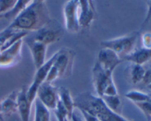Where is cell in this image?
Instances as JSON below:
<instances>
[{
	"mask_svg": "<svg viewBox=\"0 0 151 121\" xmlns=\"http://www.w3.org/2000/svg\"><path fill=\"white\" fill-rule=\"evenodd\" d=\"M52 20L45 1H31L29 5L7 27L16 31L35 32Z\"/></svg>",
	"mask_w": 151,
	"mask_h": 121,
	"instance_id": "cell-1",
	"label": "cell"
},
{
	"mask_svg": "<svg viewBox=\"0 0 151 121\" xmlns=\"http://www.w3.org/2000/svg\"><path fill=\"white\" fill-rule=\"evenodd\" d=\"M75 107L94 115L100 121H129L121 115L112 112L103 99L89 91L81 93L74 98Z\"/></svg>",
	"mask_w": 151,
	"mask_h": 121,
	"instance_id": "cell-2",
	"label": "cell"
},
{
	"mask_svg": "<svg viewBox=\"0 0 151 121\" xmlns=\"http://www.w3.org/2000/svg\"><path fill=\"white\" fill-rule=\"evenodd\" d=\"M75 53L66 47L57 51V56L50 68L45 82L52 84L53 81L69 76L72 72Z\"/></svg>",
	"mask_w": 151,
	"mask_h": 121,
	"instance_id": "cell-3",
	"label": "cell"
},
{
	"mask_svg": "<svg viewBox=\"0 0 151 121\" xmlns=\"http://www.w3.org/2000/svg\"><path fill=\"white\" fill-rule=\"evenodd\" d=\"M137 38L138 33L134 32L129 35L103 41L100 43V46L102 48L109 49L114 51L122 60L124 57L130 54L135 49Z\"/></svg>",
	"mask_w": 151,
	"mask_h": 121,
	"instance_id": "cell-4",
	"label": "cell"
},
{
	"mask_svg": "<svg viewBox=\"0 0 151 121\" xmlns=\"http://www.w3.org/2000/svg\"><path fill=\"white\" fill-rule=\"evenodd\" d=\"M63 35V30L59 22L52 19L44 27L33 32L32 35L29 36V38L48 47L50 44L60 41Z\"/></svg>",
	"mask_w": 151,
	"mask_h": 121,
	"instance_id": "cell-5",
	"label": "cell"
},
{
	"mask_svg": "<svg viewBox=\"0 0 151 121\" xmlns=\"http://www.w3.org/2000/svg\"><path fill=\"white\" fill-rule=\"evenodd\" d=\"M63 18L65 28L69 33H77L80 31L79 1L72 0L65 2L63 5Z\"/></svg>",
	"mask_w": 151,
	"mask_h": 121,
	"instance_id": "cell-6",
	"label": "cell"
},
{
	"mask_svg": "<svg viewBox=\"0 0 151 121\" xmlns=\"http://www.w3.org/2000/svg\"><path fill=\"white\" fill-rule=\"evenodd\" d=\"M56 56H57V52L54 53V55L48 60H47L41 67L36 69V72L34 75L33 81L30 86L27 87V91L28 100L31 103H33L36 98V94L38 88L41 86V84H43L46 81L49 71H50Z\"/></svg>",
	"mask_w": 151,
	"mask_h": 121,
	"instance_id": "cell-7",
	"label": "cell"
},
{
	"mask_svg": "<svg viewBox=\"0 0 151 121\" xmlns=\"http://www.w3.org/2000/svg\"><path fill=\"white\" fill-rule=\"evenodd\" d=\"M36 97L49 110L54 111L59 102L58 87L44 82L38 88Z\"/></svg>",
	"mask_w": 151,
	"mask_h": 121,
	"instance_id": "cell-8",
	"label": "cell"
},
{
	"mask_svg": "<svg viewBox=\"0 0 151 121\" xmlns=\"http://www.w3.org/2000/svg\"><path fill=\"white\" fill-rule=\"evenodd\" d=\"M23 39L16 41L5 50H0V68H7L16 64L22 59Z\"/></svg>",
	"mask_w": 151,
	"mask_h": 121,
	"instance_id": "cell-9",
	"label": "cell"
},
{
	"mask_svg": "<svg viewBox=\"0 0 151 121\" xmlns=\"http://www.w3.org/2000/svg\"><path fill=\"white\" fill-rule=\"evenodd\" d=\"M113 81V75L107 73L96 62L92 68V83L97 95L100 97H103L106 87Z\"/></svg>",
	"mask_w": 151,
	"mask_h": 121,
	"instance_id": "cell-10",
	"label": "cell"
},
{
	"mask_svg": "<svg viewBox=\"0 0 151 121\" xmlns=\"http://www.w3.org/2000/svg\"><path fill=\"white\" fill-rule=\"evenodd\" d=\"M97 19V11L92 1H79V25L81 29L88 28Z\"/></svg>",
	"mask_w": 151,
	"mask_h": 121,
	"instance_id": "cell-11",
	"label": "cell"
},
{
	"mask_svg": "<svg viewBox=\"0 0 151 121\" xmlns=\"http://www.w3.org/2000/svg\"><path fill=\"white\" fill-rule=\"evenodd\" d=\"M122 61L118 55L112 50L102 48L98 53L97 62L107 73L113 75L116 66Z\"/></svg>",
	"mask_w": 151,
	"mask_h": 121,
	"instance_id": "cell-12",
	"label": "cell"
},
{
	"mask_svg": "<svg viewBox=\"0 0 151 121\" xmlns=\"http://www.w3.org/2000/svg\"><path fill=\"white\" fill-rule=\"evenodd\" d=\"M24 39H25V42L27 43V45L29 47L32 60H33L34 66L36 70L45 63L47 46L44 45L42 43L34 41L27 35Z\"/></svg>",
	"mask_w": 151,
	"mask_h": 121,
	"instance_id": "cell-13",
	"label": "cell"
},
{
	"mask_svg": "<svg viewBox=\"0 0 151 121\" xmlns=\"http://www.w3.org/2000/svg\"><path fill=\"white\" fill-rule=\"evenodd\" d=\"M27 87L23 86L21 89L18 90L17 95V112H19L22 121H29L31 106L32 103L28 100Z\"/></svg>",
	"mask_w": 151,
	"mask_h": 121,
	"instance_id": "cell-14",
	"label": "cell"
},
{
	"mask_svg": "<svg viewBox=\"0 0 151 121\" xmlns=\"http://www.w3.org/2000/svg\"><path fill=\"white\" fill-rule=\"evenodd\" d=\"M151 59V50L145 48L134 49L130 54L122 58V60L131 62L133 64L143 66L145 63L148 62Z\"/></svg>",
	"mask_w": 151,
	"mask_h": 121,
	"instance_id": "cell-15",
	"label": "cell"
},
{
	"mask_svg": "<svg viewBox=\"0 0 151 121\" xmlns=\"http://www.w3.org/2000/svg\"><path fill=\"white\" fill-rule=\"evenodd\" d=\"M17 95L18 91H13L0 101V115L1 116H10L17 112Z\"/></svg>",
	"mask_w": 151,
	"mask_h": 121,
	"instance_id": "cell-16",
	"label": "cell"
},
{
	"mask_svg": "<svg viewBox=\"0 0 151 121\" xmlns=\"http://www.w3.org/2000/svg\"><path fill=\"white\" fill-rule=\"evenodd\" d=\"M58 96L59 100L63 104V106L66 108L69 114V118L71 119L72 114L75 111V103L74 98L71 94L70 91L67 88L64 86L58 87Z\"/></svg>",
	"mask_w": 151,
	"mask_h": 121,
	"instance_id": "cell-17",
	"label": "cell"
},
{
	"mask_svg": "<svg viewBox=\"0 0 151 121\" xmlns=\"http://www.w3.org/2000/svg\"><path fill=\"white\" fill-rule=\"evenodd\" d=\"M30 1H30H28V0H19V1H16L14 7L10 11L3 15V19H5L7 21H10V22H12L29 5Z\"/></svg>",
	"mask_w": 151,
	"mask_h": 121,
	"instance_id": "cell-18",
	"label": "cell"
},
{
	"mask_svg": "<svg viewBox=\"0 0 151 121\" xmlns=\"http://www.w3.org/2000/svg\"><path fill=\"white\" fill-rule=\"evenodd\" d=\"M103 102L109 109L116 114L121 115L122 109V103L119 94L111 96H103L101 97Z\"/></svg>",
	"mask_w": 151,
	"mask_h": 121,
	"instance_id": "cell-19",
	"label": "cell"
},
{
	"mask_svg": "<svg viewBox=\"0 0 151 121\" xmlns=\"http://www.w3.org/2000/svg\"><path fill=\"white\" fill-rule=\"evenodd\" d=\"M34 121H50V110L37 97L35 100Z\"/></svg>",
	"mask_w": 151,
	"mask_h": 121,
	"instance_id": "cell-20",
	"label": "cell"
},
{
	"mask_svg": "<svg viewBox=\"0 0 151 121\" xmlns=\"http://www.w3.org/2000/svg\"><path fill=\"white\" fill-rule=\"evenodd\" d=\"M125 97L131 100V102H133L134 104L151 100V97L149 94L143 92L142 91H139V90H131L125 93Z\"/></svg>",
	"mask_w": 151,
	"mask_h": 121,
	"instance_id": "cell-21",
	"label": "cell"
},
{
	"mask_svg": "<svg viewBox=\"0 0 151 121\" xmlns=\"http://www.w3.org/2000/svg\"><path fill=\"white\" fill-rule=\"evenodd\" d=\"M146 69L141 65L133 64L131 67V80L134 84L142 83Z\"/></svg>",
	"mask_w": 151,
	"mask_h": 121,
	"instance_id": "cell-22",
	"label": "cell"
},
{
	"mask_svg": "<svg viewBox=\"0 0 151 121\" xmlns=\"http://www.w3.org/2000/svg\"><path fill=\"white\" fill-rule=\"evenodd\" d=\"M54 112L58 121H64L65 120L68 119V118L70 119L67 110H66V108L63 106V104L60 103V100H59L56 108L55 109Z\"/></svg>",
	"mask_w": 151,
	"mask_h": 121,
	"instance_id": "cell-23",
	"label": "cell"
},
{
	"mask_svg": "<svg viewBox=\"0 0 151 121\" xmlns=\"http://www.w3.org/2000/svg\"><path fill=\"white\" fill-rule=\"evenodd\" d=\"M135 105L142 112L147 120L151 119V100L143 102V103H136Z\"/></svg>",
	"mask_w": 151,
	"mask_h": 121,
	"instance_id": "cell-24",
	"label": "cell"
},
{
	"mask_svg": "<svg viewBox=\"0 0 151 121\" xmlns=\"http://www.w3.org/2000/svg\"><path fill=\"white\" fill-rule=\"evenodd\" d=\"M16 32H18V31L12 30L9 27H6L5 29L0 32V49L4 45V43L8 40V38H10Z\"/></svg>",
	"mask_w": 151,
	"mask_h": 121,
	"instance_id": "cell-25",
	"label": "cell"
},
{
	"mask_svg": "<svg viewBox=\"0 0 151 121\" xmlns=\"http://www.w3.org/2000/svg\"><path fill=\"white\" fill-rule=\"evenodd\" d=\"M16 3V1H14V0H11V1L10 0H1L0 1V14L3 16L6 13L10 11L14 7Z\"/></svg>",
	"mask_w": 151,
	"mask_h": 121,
	"instance_id": "cell-26",
	"label": "cell"
},
{
	"mask_svg": "<svg viewBox=\"0 0 151 121\" xmlns=\"http://www.w3.org/2000/svg\"><path fill=\"white\" fill-rule=\"evenodd\" d=\"M142 44L143 48L151 50V32H146L142 35Z\"/></svg>",
	"mask_w": 151,
	"mask_h": 121,
	"instance_id": "cell-27",
	"label": "cell"
},
{
	"mask_svg": "<svg viewBox=\"0 0 151 121\" xmlns=\"http://www.w3.org/2000/svg\"><path fill=\"white\" fill-rule=\"evenodd\" d=\"M78 110L81 112L84 121H100V120H99L97 117L94 116V115H91V114L88 113V112H86V111L84 110H81V109H78Z\"/></svg>",
	"mask_w": 151,
	"mask_h": 121,
	"instance_id": "cell-28",
	"label": "cell"
},
{
	"mask_svg": "<svg viewBox=\"0 0 151 121\" xmlns=\"http://www.w3.org/2000/svg\"><path fill=\"white\" fill-rule=\"evenodd\" d=\"M141 84L146 86H147L151 84V68L145 71L144 78H143V80Z\"/></svg>",
	"mask_w": 151,
	"mask_h": 121,
	"instance_id": "cell-29",
	"label": "cell"
},
{
	"mask_svg": "<svg viewBox=\"0 0 151 121\" xmlns=\"http://www.w3.org/2000/svg\"><path fill=\"white\" fill-rule=\"evenodd\" d=\"M71 121H84L81 112L78 109L75 108L72 117H71Z\"/></svg>",
	"mask_w": 151,
	"mask_h": 121,
	"instance_id": "cell-30",
	"label": "cell"
},
{
	"mask_svg": "<svg viewBox=\"0 0 151 121\" xmlns=\"http://www.w3.org/2000/svg\"><path fill=\"white\" fill-rule=\"evenodd\" d=\"M147 14H146V17L145 19L144 22L143 24H149L151 23V1H147Z\"/></svg>",
	"mask_w": 151,
	"mask_h": 121,
	"instance_id": "cell-31",
	"label": "cell"
},
{
	"mask_svg": "<svg viewBox=\"0 0 151 121\" xmlns=\"http://www.w3.org/2000/svg\"><path fill=\"white\" fill-rule=\"evenodd\" d=\"M147 88L151 90V84H150V85H148V86H147Z\"/></svg>",
	"mask_w": 151,
	"mask_h": 121,
	"instance_id": "cell-32",
	"label": "cell"
},
{
	"mask_svg": "<svg viewBox=\"0 0 151 121\" xmlns=\"http://www.w3.org/2000/svg\"><path fill=\"white\" fill-rule=\"evenodd\" d=\"M64 121H71V119H69V118H68V119H66V120H65Z\"/></svg>",
	"mask_w": 151,
	"mask_h": 121,
	"instance_id": "cell-33",
	"label": "cell"
},
{
	"mask_svg": "<svg viewBox=\"0 0 151 121\" xmlns=\"http://www.w3.org/2000/svg\"><path fill=\"white\" fill-rule=\"evenodd\" d=\"M3 19V16L1 14H0V19Z\"/></svg>",
	"mask_w": 151,
	"mask_h": 121,
	"instance_id": "cell-34",
	"label": "cell"
},
{
	"mask_svg": "<svg viewBox=\"0 0 151 121\" xmlns=\"http://www.w3.org/2000/svg\"><path fill=\"white\" fill-rule=\"evenodd\" d=\"M149 95H150V97H151V93H150V94H149Z\"/></svg>",
	"mask_w": 151,
	"mask_h": 121,
	"instance_id": "cell-35",
	"label": "cell"
},
{
	"mask_svg": "<svg viewBox=\"0 0 151 121\" xmlns=\"http://www.w3.org/2000/svg\"><path fill=\"white\" fill-rule=\"evenodd\" d=\"M0 121H4V120H0Z\"/></svg>",
	"mask_w": 151,
	"mask_h": 121,
	"instance_id": "cell-36",
	"label": "cell"
},
{
	"mask_svg": "<svg viewBox=\"0 0 151 121\" xmlns=\"http://www.w3.org/2000/svg\"><path fill=\"white\" fill-rule=\"evenodd\" d=\"M150 68H151V66H150Z\"/></svg>",
	"mask_w": 151,
	"mask_h": 121,
	"instance_id": "cell-37",
	"label": "cell"
}]
</instances>
